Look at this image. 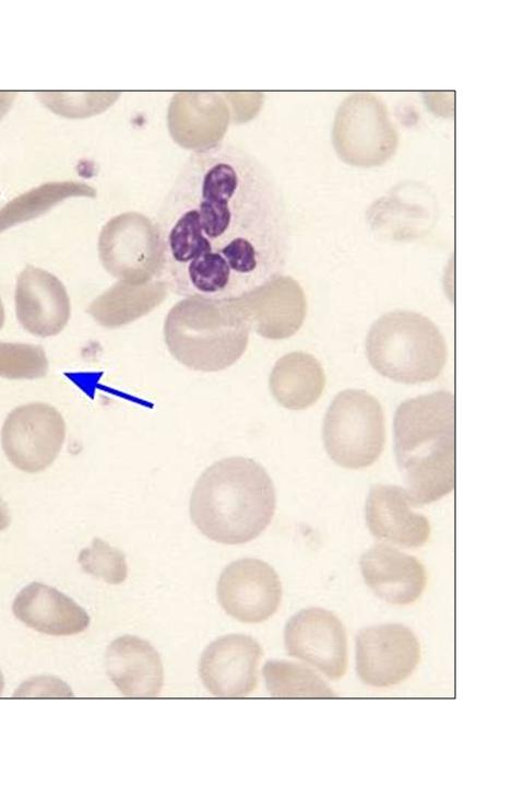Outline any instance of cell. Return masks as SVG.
I'll return each mask as SVG.
<instances>
[{"instance_id":"1","label":"cell","mask_w":524,"mask_h":787,"mask_svg":"<svg viewBox=\"0 0 524 787\" xmlns=\"http://www.w3.org/2000/svg\"><path fill=\"white\" fill-rule=\"evenodd\" d=\"M155 223L162 277L179 296L239 301L283 275L289 223L282 193L267 168L236 144L195 150Z\"/></svg>"},{"instance_id":"2","label":"cell","mask_w":524,"mask_h":787,"mask_svg":"<svg viewBox=\"0 0 524 787\" xmlns=\"http://www.w3.org/2000/svg\"><path fill=\"white\" fill-rule=\"evenodd\" d=\"M276 508L272 479L255 460L228 457L205 469L190 500L194 526L210 540L242 544L258 538Z\"/></svg>"},{"instance_id":"3","label":"cell","mask_w":524,"mask_h":787,"mask_svg":"<svg viewBox=\"0 0 524 787\" xmlns=\"http://www.w3.org/2000/svg\"><path fill=\"white\" fill-rule=\"evenodd\" d=\"M396 462L414 506L455 488V397L439 390L403 401L394 418Z\"/></svg>"},{"instance_id":"4","label":"cell","mask_w":524,"mask_h":787,"mask_svg":"<svg viewBox=\"0 0 524 787\" xmlns=\"http://www.w3.org/2000/svg\"><path fill=\"white\" fill-rule=\"evenodd\" d=\"M252 318L245 299L187 297L168 312L164 334L172 356L188 368L217 372L246 351Z\"/></svg>"},{"instance_id":"5","label":"cell","mask_w":524,"mask_h":787,"mask_svg":"<svg viewBox=\"0 0 524 787\" xmlns=\"http://www.w3.org/2000/svg\"><path fill=\"white\" fill-rule=\"evenodd\" d=\"M366 353L382 376L403 384L436 379L446 361V345L437 326L424 315L394 310L370 328Z\"/></svg>"},{"instance_id":"6","label":"cell","mask_w":524,"mask_h":787,"mask_svg":"<svg viewBox=\"0 0 524 787\" xmlns=\"http://www.w3.org/2000/svg\"><path fill=\"white\" fill-rule=\"evenodd\" d=\"M322 436L327 455L338 466L349 469L371 466L385 442L380 402L365 390L341 391L326 410Z\"/></svg>"},{"instance_id":"7","label":"cell","mask_w":524,"mask_h":787,"mask_svg":"<svg viewBox=\"0 0 524 787\" xmlns=\"http://www.w3.org/2000/svg\"><path fill=\"white\" fill-rule=\"evenodd\" d=\"M105 270L119 281L141 286L163 275L164 249L155 221L138 212L111 218L98 237Z\"/></svg>"},{"instance_id":"8","label":"cell","mask_w":524,"mask_h":787,"mask_svg":"<svg viewBox=\"0 0 524 787\" xmlns=\"http://www.w3.org/2000/svg\"><path fill=\"white\" fill-rule=\"evenodd\" d=\"M66 439L61 413L44 402L14 408L1 430V445L8 460L19 470L36 473L58 457Z\"/></svg>"},{"instance_id":"9","label":"cell","mask_w":524,"mask_h":787,"mask_svg":"<svg viewBox=\"0 0 524 787\" xmlns=\"http://www.w3.org/2000/svg\"><path fill=\"white\" fill-rule=\"evenodd\" d=\"M419 658L417 637L402 624L372 625L357 634L356 671L366 684H397L413 673Z\"/></svg>"},{"instance_id":"10","label":"cell","mask_w":524,"mask_h":787,"mask_svg":"<svg viewBox=\"0 0 524 787\" xmlns=\"http://www.w3.org/2000/svg\"><path fill=\"white\" fill-rule=\"evenodd\" d=\"M217 599L234 619L260 623L278 609L282 584L271 565L246 557L229 563L223 569L217 583Z\"/></svg>"},{"instance_id":"11","label":"cell","mask_w":524,"mask_h":787,"mask_svg":"<svg viewBox=\"0 0 524 787\" xmlns=\"http://www.w3.org/2000/svg\"><path fill=\"white\" fill-rule=\"evenodd\" d=\"M287 653L340 679L347 667V639L340 619L322 608H308L293 615L284 630Z\"/></svg>"},{"instance_id":"12","label":"cell","mask_w":524,"mask_h":787,"mask_svg":"<svg viewBox=\"0 0 524 787\" xmlns=\"http://www.w3.org/2000/svg\"><path fill=\"white\" fill-rule=\"evenodd\" d=\"M262 655V647L251 636L228 634L218 637L202 653L200 678L216 696H246L257 685Z\"/></svg>"},{"instance_id":"13","label":"cell","mask_w":524,"mask_h":787,"mask_svg":"<svg viewBox=\"0 0 524 787\" xmlns=\"http://www.w3.org/2000/svg\"><path fill=\"white\" fill-rule=\"evenodd\" d=\"M14 303L21 326L39 338L60 333L70 319L71 304L66 286L41 268L27 266L21 271Z\"/></svg>"},{"instance_id":"14","label":"cell","mask_w":524,"mask_h":787,"mask_svg":"<svg viewBox=\"0 0 524 787\" xmlns=\"http://www.w3.org/2000/svg\"><path fill=\"white\" fill-rule=\"evenodd\" d=\"M405 489L376 484L368 494L366 521L373 537L404 548L422 547L430 537L429 520L412 509Z\"/></svg>"},{"instance_id":"15","label":"cell","mask_w":524,"mask_h":787,"mask_svg":"<svg viewBox=\"0 0 524 787\" xmlns=\"http://www.w3.org/2000/svg\"><path fill=\"white\" fill-rule=\"evenodd\" d=\"M365 583L380 599L395 606L416 601L427 584L424 565L413 555L374 544L360 559Z\"/></svg>"},{"instance_id":"16","label":"cell","mask_w":524,"mask_h":787,"mask_svg":"<svg viewBox=\"0 0 524 787\" xmlns=\"http://www.w3.org/2000/svg\"><path fill=\"white\" fill-rule=\"evenodd\" d=\"M12 611L21 622L48 635H74L90 625V616L81 606L41 583L22 588L14 598Z\"/></svg>"},{"instance_id":"17","label":"cell","mask_w":524,"mask_h":787,"mask_svg":"<svg viewBox=\"0 0 524 787\" xmlns=\"http://www.w3.org/2000/svg\"><path fill=\"white\" fill-rule=\"evenodd\" d=\"M106 670L118 690L126 696L152 697L159 694L163 665L156 649L146 641L123 635L108 646Z\"/></svg>"},{"instance_id":"18","label":"cell","mask_w":524,"mask_h":787,"mask_svg":"<svg viewBox=\"0 0 524 787\" xmlns=\"http://www.w3.org/2000/svg\"><path fill=\"white\" fill-rule=\"evenodd\" d=\"M249 308L252 326L265 338L293 336L306 316V298L301 286L290 277L281 275L253 295Z\"/></svg>"},{"instance_id":"19","label":"cell","mask_w":524,"mask_h":787,"mask_svg":"<svg viewBox=\"0 0 524 787\" xmlns=\"http://www.w3.org/2000/svg\"><path fill=\"white\" fill-rule=\"evenodd\" d=\"M325 376L319 361L305 352L281 357L270 376V389L276 401L290 410H302L321 397Z\"/></svg>"},{"instance_id":"20","label":"cell","mask_w":524,"mask_h":787,"mask_svg":"<svg viewBox=\"0 0 524 787\" xmlns=\"http://www.w3.org/2000/svg\"><path fill=\"white\" fill-rule=\"evenodd\" d=\"M91 186L76 181L41 184L15 197L0 209V233L36 219L70 197H95Z\"/></svg>"},{"instance_id":"21","label":"cell","mask_w":524,"mask_h":787,"mask_svg":"<svg viewBox=\"0 0 524 787\" xmlns=\"http://www.w3.org/2000/svg\"><path fill=\"white\" fill-rule=\"evenodd\" d=\"M265 685L275 697H332L336 694L310 668L287 660H269L263 667Z\"/></svg>"},{"instance_id":"22","label":"cell","mask_w":524,"mask_h":787,"mask_svg":"<svg viewBox=\"0 0 524 787\" xmlns=\"http://www.w3.org/2000/svg\"><path fill=\"white\" fill-rule=\"evenodd\" d=\"M49 368L44 349L37 344L0 341V377L37 379Z\"/></svg>"},{"instance_id":"23","label":"cell","mask_w":524,"mask_h":787,"mask_svg":"<svg viewBox=\"0 0 524 787\" xmlns=\"http://www.w3.org/2000/svg\"><path fill=\"white\" fill-rule=\"evenodd\" d=\"M79 563L84 572L109 584H120L127 578L123 553L98 538L80 552Z\"/></svg>"},{"instance_id":"24","label":"cell","mask_w":524,"mask_h":787,"mask_svg":"<svg viewBox=\"0 0 524 787\" xmlns=\"http://www.w3.org/2000/svg\"><path fill=\"white\" fill-rule=\"evenodd\" d=\"M48 691L49 695L68 696L71 690L62 681L51 678H36L33 681L25 682L20 689L21 695H41L43 691Z\"/></svg>"},{"instance_id":"25","label":"cell","mask_w":524,"mask_h":787,"mask_svg":"<svg viewBox=\"0 0 524 787\" xmlns=\"http://www.w3.org/2000/svg\"><path fill=\"white\" fill-rule=\"evenodd\" d=\"M14 94L10 92H0V120L1 118L7 114V111L10 109L13 101H14Z\"/></svg>"},{"instance_id":"26","label":"cell","mask_w":524,"mask_h":787,"mask_svg":"<svg viewBox=\"0 0 524 787\" xmlns=\"http://www.w3.org/2000/svg\"><path fill=\"white\" fill-rule=\"evenodd\" d=\"M11 521L10 514L5 503L0 497V531L9 527Z\"/></svg>"},{"instance_id":"27","label":"cell","mask_w":524,"mask_h":787,"mask_svg":"<svg viewBox=\"0 0 524 787\" xmlns=\"http://www.w3.org/2000/svg\"><path fill=\"white\" fill-rule=\"evenodd\" d=\"M4 324V307L0 297V329L2 328Z\"/></svg>"},{"instance_id":"28","label":"cell","mask_w":524,"mask_h":787,"mask_svg":"<svg viewBox=\"0 0 524 787\" xmlns=\"http://www.w3.org/2000/svg\"><path fill=\"white\" fill-rule=\"evenodd\" d=\"M3 686H4V680H3V676H2L1 670H0V695H1L2 691H3Z\"/></svg>"}]
</instances>
